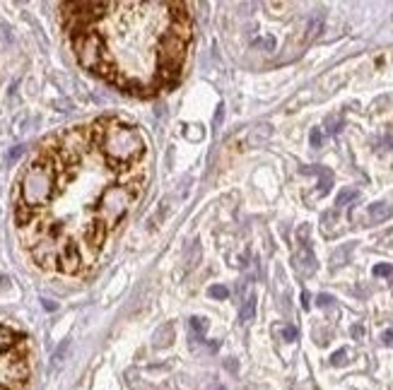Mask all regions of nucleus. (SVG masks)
<instances>
[{"mask_svg": "<svg viewBox=\"0 0 393 390\" xmlns=\"http://www.w3.org/2000/svg\"><path fill=\"white\" fill-rule=\"evenodd\" d=\"M54 171L44 210L17 224L41 270L82 275L97 263L148 188V140L133 123L104 116L41 147Z\"/></svg>", "mask_w": 393, "mask_h": 390, "instance_id": "nucleus-1", "label": "nucleus"}, {"mask_svg": "<svg viewBox=\"0 0 393 390\" xmlns=\"http://www.w3.org/2000/svg\"><path fill=\"white\" fill-rule=\"evenodd\" d=\"M63 10L72 51L85 70L135 97L179 84L193 29L186 3H68Z\"/></svg>", "mask_w": 393, "mask_h": 390, "instance_id": "nucleus-2", "label": "nucleus"}, {"mask_svg": "<svg viewBox=\"0 0 393 390\" xmlns=\"http://www.w3.org/2000/svg\"><path fill=\"white\" fill-rule=\"evenodd\" d=\"M393 214V208H389L386 203H374L369 205V217L371 222H384V219H389Z\"/></svg>", "mask_w": 393, "mask_h": 390, "instance_id": "nucleus-3", "label": "nucleus"}, {"mask_svg": "<svg viewBox=\"0 0 393 390\" xmlns=\"http://www.w3.org/2000/svg\"><path fill=\"white\" fill-rule=\"evenodd\" d=\"M256 313V294H251L249 299H246V304L242 306V320H251Z\"/></svg>", "mask_w": 393, "mask_h": 390, "instance_id": "nucleus-4", "label": "nucleus"}, {"mask_svg": "<svg viewBox=\"0 0 393 390\" xmlns=\"http://www.w3.org/2000/svg\"><path fill=\"white\" fill-rule=\"evenodd\" d=\"M191 330L196 333V337H203L208 330V323L203 318H191Z\"/></svg>", "mask_w": 393, "mask_h": 390, "instance_id": "nucleus-5", "label": "nucleus"}, {"mask_svg": "<svg viewBox=\"0 0 393 390\" xmlns=\"http://www.w3.org/2000/svg\"><path fill=\"white\" fill-rule=\"evenodd\" d=\"M208 294H210L213 299H227L229 297V289L222 287V284H213L210 292H208Z\"/></svg>", "mask_w": 393, "mask_h": 390, "instance_id": "nucleus-6", "label": "nucleus"}, {"mask_svg": "<svg viewBox=\"0 0 393 390\" xmlns=\"http://www.w3.org/2000/svg\"><path fill=\"white\" fill-rule=\"evenodd\" d=\"M357 191H355V188H350V191H343V193H340L338 195V203H335V205H338V208H343V205L345 203H350V200H355V198H357Z\"/></svg>", "mask_w": 393, "mask_h": 390, "instance_id": "nucleus-7", "label": "nucleus"}, {"mask_svg": "<svg viewBox=\"0 0 393 390\" xmlns=\"http://www.w3.org/2000/svg\"><path fill=\"white\" fill-rule=\"evenodd\" d=\"M68 347H70V342H63V345L59 347V352H56V354H54V366H61V361L66 359Z\"/></svg>", "mask_w": 393, "mask_h": 390, "instance_id": "nucleus-8", "label": "nucleus"}, {"mask_svg": "<svg viewBox=\"0 0 393 390\" xmlns=\"http://www.w3.org/2000/svg\"><path fill=\"white\" fill-rule=\"evenodd\" d=\"M376 277H393V265H374Z\"/></svg>", "mask_w": 393, "mask_h": 390, "instance_id": "nucleus-9", "label": "nucleus"}, {"mask_svg": "<svg viewBox=\"0 0 393 390\" xmlns=\"http://www.w3.org/2000/svg\"><path fill=\"white\" fill-rule=\"evenodd\" d=\"M321 142H323L321 128H314V130H311V147H321Z\"/></svg>", "mask_w": 393, "mask_h": 390, "instance_id": "nucleus-10", "label": "nucleus"}, {"mask_svg": "<svg viewBox=\"0 0 393 390\" xmlns=\"http://www.w3.org/2000/svg\"><path fill=\"white\" fill-rule=\"evenodd\" d=\"M22 152H24V147H15V150H10L8 152V162H17L20 157H22Z\"/></svg>", "mask_w": 393, "mask_h": 390, "instance_id": "nucleus-11", "label": "nucleus"}, {"mask_svg": "<svg viewBox=\"0 0 393 390\" xmlns=\"http://www.w3.org/2000/svg\"><path fill=\"white\" fill-rule=\"evenodd\" d=\"M282 335H285V340H297V328H285Z\"/></svg>", "mask_w": 393, "mask_h": 390, "instance_id": "nucleus-12", "label": "nucleus"}, {"mask_svg": "<svg viewBox=\"0 0 393 390\" xmlns=\"http://www.w3.org/2000/svg\"><path fill=\"white\" fill-rule=\"evenodd\" d=\"M318 304H321V306H331L333 297H328V294H321V297H318Z\"/></svg>", "mask_w": 393, "mask_h": 390, "instance_id": "nucleus-13", "label": "nucleus"}, {"mask_svg": "<svg viewBox=\"0 0 393 390\" xmlns=\"http://www.w3.org/2000/svg\"><path fill=\"white\" fill-rule=\"evenodd\" d=\"M343 357H345V352H343V350L335 352V354H333V364H340V361H343Z\"/></svg>", "mask_w": 393, "mask_h": 390, "instance_id": "nucleus-14", "label": "nucleus"}, {"mask_svg": "<svg viewBox=\"0 0 393 390\" xmlns=\"http://www.w3.org/2000/svg\"><path fill=\"white\" fill-rule=\"evenodd\" d=\"M302 306H304V309H309V294H307V292L302 294Z\"/></svg>", "mask_w": 393, "mask_h": 390, "instance_id": "nucleus-15", "label": "nucleus"}, {"mask_svg": "<svg viewBox=\"0 0 393 390\" xmlns=\"http://www.w3.org/2000/svg\"><path fill=\"white\" fill-rule=\"evenodd\" d=\"M384 342H386V345H391V342H393V333H391V330H389V333H384Z\"/></svg>", "mask_w": 393, "mask_h": 390, "instance_id": "nucleus-16", "label": "nucleus"}, {"mask_svg": "<svg viewBox=\"0 0 393 390\" xmlns=\"http://www.w3.org/2000/svg\"><path fill=\"white\" fill-rule=\"evenodd\" d=\"M44 306L49 309V311H56V304L54 302H44Z\"/></svg>", "mask_w": 393, "mask_h": 390, "instance_id": "nucleus-17", "label": "nucleus"}]
</instances>
